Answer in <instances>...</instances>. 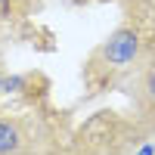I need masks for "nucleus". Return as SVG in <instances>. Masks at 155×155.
<instances>
[{
    "mask_svg": "<svg viewBox=\"0 0 155 155\" xmlns=\"http://www.w3.org/2000/svg\"><path fill=\"white\" fill-rule=\"evenodd\" d=\"M31 81L12 93L16 102L0 99V155H68V137L31 96Z\"/></svg>",
    "mask_w": 155,
    "mask_h": 155,
    "instance_id": "nucleus-1",
    "label": "nucleus"
},
{
    "mask_svg": "<svg viewBox=\"0 0 155 155\" xmlns=\"http://www.w3.org/2000/svg\"><path fill=\"white\" fill-rule=\"evenodd\" d=\"M146 59L149 53L143 47V28L137 22H124L90 53V59L84 62V81L90 93H102L130 81Z\"/></svg>",
    "mask_w": 155,
    "mask_h": 155,
    "instance_id": "nucleus-2",
    "label": "nucleus"
},
{
    "mask_svg": "<svg viewBox=\"0 0 155 155\" xmlns=\"http://www.w3.org/2000/svg\"><path fill=\"white\" fill-rule=\"evenodd\" d=\"M140 134H146L140 121L130 127L115 118V112H99L68 140V155H127L137 149Z\"/></svg>",
    "mask_w": 155,
    "mask_h": 155,
    "instance_id": "nucleus-3",
    "label": "nucleus"
},
{
    "mask_svg": "<svg viewBox=\"0 0 155 155\" xmlns=\"http://www.w3.org/2000/svg\"><path fill=\"white\" fill-rule=\"evenodd\" d=\"M134 106H137V121L146 127V134H152L155 130V50L134 74Z\"/></svg>",
    "mask_w": 155,
    "mask_h": 155,
    "instance_id": "nucleus-4",
    "label": "nucleus"
},
{
    "mask_svg": "<svg viewBox=\"0 0 155 155\" xmlns=\"http://www.w3.org/2000/svg\"><path fill=\"white\" fill-rule=\"evenodd\" d=\"M34 0H0V78H3V59H6V50H9V37L12 31L22 25V19L31 12Z\"/></svg>",
    "mask_w": 155,
    "mask_h": 155,
    "instance_id": "nucleus-5",
    "label": "nucleus"
},
{
    "mask_svg": "<svg viewBox=\"0 0 155 155\" xmlns=\"http://www.w3.org/2000/svg\"><path fill=\"white\" fill-rule=\"evenodd\" d=\"M71 3H84V0H71Z\"/></svg>",
    "mask_w": 155,
    "mask_h": 155,
    "instance_id": "nucleus-6",
    "label": "nucleus"
}]
</instances>
